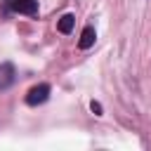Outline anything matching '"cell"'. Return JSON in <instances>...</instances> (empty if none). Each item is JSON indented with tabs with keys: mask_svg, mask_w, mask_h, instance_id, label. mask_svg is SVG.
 I'll return each mask as SVG.
<instances>
[{
	"mask_svg": "<svg viewBox=\"0 0 151 151\" xmlns=\"http://www.w3.org/2000/svg\"><path fill=\"white\" fill-rule=\"evenodd\" d=\"M47 97H50V85H47V83H40V85H35V87H31V90L26 92V104H28V106H38V104H42Z\"/></svg>",
	"mask_w": 151,
	"mask_h": 151,
	"instance_id": "6da1fadb",
	"label": "cell"
},
{
	"mask_svg": "<svg viewBox=\"0 0 151 151\" xmlns=\"http://www.w3.org/2000/svg\"><path fill=\"white\" fill-rule=\"evenodd\" d=\"M12 9L19 12V14H35L38 2L35 0H12Z\"/></svg>",
	"mask_w": 151,
	"mask_h": 151,
	"instance_id": "7a4b0ae2",
	"label": "cell"
},
{
	"mask_svg": "<svg viewBox=\"0 0 151 151\" xmlns=\"http://www.w3.org/2000/svg\"><path fill=\"white\" fill-rule=\"evenodd\" d=\"M14 80V66L12 64H0V90L9 87Z\"/></svg>",
	"mask_w": 151,
	"mask_h": 151,
	"instance_id": "3957f363",
	"label": "cell"
},
{
	"mask_svg": "<svg viewBox=\"0 0 151 151\" xmlns=\"http://www.w3.org/2000/svg\"><path fill=\"white\" fill-rule=\"evenodd\" d=\"M94 38H97V35H94V28H92V26H85V28H83V33H80L78 47H80V50H87V47H92V45H94Z\"/></svg>",
	"mask_w": 151,
	"mask_h": 151,
	"instance_id": "277c9868",
	"label": "cell"
},
{
	"mask_svg": "<svg viewBox=\"0 0 151 151\" xmlns=\"http://www.w3.org/2000/svg\"><path fill=\"white\" fill-rule=\"evenodd\" d=\"M73 24H76V17H73V14H64V17L59 19V31H61V33H71Z\"/></svg>",
	"mask_w": 151,
	"mask_h": 151,
	"instance_id": "5b68a950",
	"label": "cell"
},
{
	"mask_svg": "<svg viewBox=\"0 0 151 151\" xmlns=\"http://www.w3.org/2000/svg\"><path fill=\"white\" fill-rule=\"evenodd\" d=\"M90 109H92L97 116H101V104H99V101H92V104H90Z\"/></svg>",
	"mask_w": 151,
	"mask_h": 151,
	"instance_id": "8992f818",
	"label": "cell"
}]
</instances>
